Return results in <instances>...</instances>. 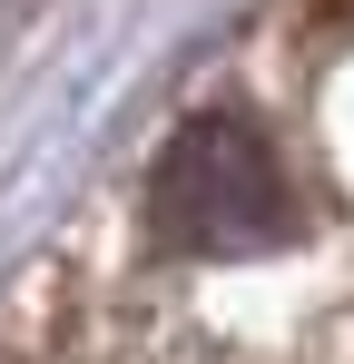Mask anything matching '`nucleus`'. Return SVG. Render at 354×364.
Returning <instances> with one entry per match:
<instances>
[{"mask_svg":"<svg viewBox=\"0 0 354 364\" xmlns=\"http://www.w3.org/2000/svg\"><path fill=\"white\" fill-rule=\"evenodd\" d=\"M148 227H158V246H187V256L266 246L295 227V178L256 119L207 109V119H187L168 138V158L148 178Z\"/></svg>","mask_w":354,"mask_h":364,"instance_id":"f257e3e1","label":"nucleus"},{"mask_svg":"<svg viewBox=\"0 0 354 364\" xmlns=\"http://www.w3.org/2000/svg\"><path fill=\"white\" fill-rule=\"evenodd\" d=\"M295 20H315V30H354V0H295Z\"/></svg>","mask_w":354,"mask_h":364,"instance_id":"f03ea898","label":"nucleus"}]
</instances>
